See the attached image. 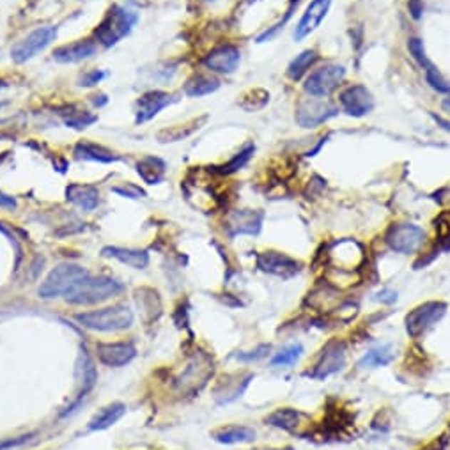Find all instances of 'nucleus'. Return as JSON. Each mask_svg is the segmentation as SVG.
Instances as JSON below:
<instances>
[{
  "mask_svg": "<svg viewBox=\"0 0 450 450\" xmlns=\"http://www.w3.org/2000/svg\"><path fill=\"white\" fill-rule=\"evenodd\" d=\"M138 16L133 11L121 6H112L101 24L94 29V39L103 46H113L126 38L137 24Z\"/></svg>",
  "mask_w": 450,
  "mask_h": 450,
  "instance_id": "2",
  "label": "nucleus"
},
{
  "mask_svg": "<svg viewBox=\"0 0 450 450\" xmlns=\"http://www.w3.org/2000/svg\"><path fill=\"white\" fill-rule=\"evenodd\" d=\"M270 351V346H259L255 351H250V353H240L237 354V360L243 362H252V360H259V358L266 357V353Z\"/></svg>",
  "mask_w": 450,
  "mask_h": 450,
  "instance_id": "40",
  "label": "nucleus"
},
{
  "mask_svg": "<svg viewBox=\"0 0 450 450\" xmlns=\"http://www.w3.org/2000/svg\"><path fill=\"white\" fill-rule=\"evenodd\" d=\"M98 116L94 113H89L86 111H76V112H69L68 117H64V123L68 124L69 128H75V130H83V128L91 126L93 123H96Z\"/></svg>",
  "mask_w": 450,
  "mask_h": 450,
  "instance_id": "33",
  "label": "nucleus"
},
{
  "mask_svg": "<svg viewBox=\"0 0 450 450\" xmlns=\"http://www.w3.org/2000/svg\"><path fill=\"white\" fill-rule=\"evenodd\" d=\"M339 103L347 116L364 117L374 108V98H372L367 87L362 86V83H354V86L346 87L340 93Z\"/></svg>",
  "mask_w": 450,
  "mask_h": 450,
  "instance_id": "12",
  "label": "nucleus"
},
{
  "mask_svg": "<svg viewBox=\"0 0 450 450\" xmlns=\"http://www.w3.org/2000/svg\"><path fill=\"white\" fill-rule=\"evenodd\" d=\"M174 101L175 98L169 93H163V91H149V93L142 94L137 100V105H135V121H137V124L148 123L153 117L158 116L163 108L169 107L170 103H174Z\"/></svg>",
  "mask_w": 450,
  "mask_h": 450,
  "instance_id": "13",
  "label": "nucleus"
},
{
  "mask_svg": "<svg viewBox=\"0 0 450 450\" xmlns=\"http://www.w3.org/2000/svg\"><path fill=\"white\" fill-rule=\"evenodd\" d=\"M123 289V284L119 280L112 279V277L87 275L64 298L71 305H96V303L107 302V300L117 296Z\"/></svg>",
  "mask_w": 450,
  "mask_h": 450,
  "instance_id": "1",
  "label": "nucleus"
},
{
  "mask_svg": "<svg viewBox=\"0 0 450 450\" xmlns=\"http://www.w3.org/2000/svg\"><path fill=\"white\" fill-rule=\"evenodd\" d=\"M409 7H411L413 18H420V13H422V7H420L419 0H411V4H409Z\"/></svg>",
  "mask_w": 450,
  "mask_h": 450,
  "instance_id": "43",
  "label": "nucleus"
},
{
  "mask_svg": "<svg viewBox=\"0 0 450 450\" xmlns=\"http://www.w3.org/2000/svg\"><path fill=\"white\" fill-rule=\"evenodd\" d=\"M215 372V364L213 358L210 354L199 353L193 354L188 360L186 367L183 369L181 374L175 378V389H178L179 394L183 395H193L204 389L208 385L211 378H213Z\"/></svg>",
  "mask_w": 450,
  "mask_h": 450,
  "instance_id": "4",
  "label": "nucleus"
},
{
  "mask_svg": "<svg viewBox=\"0 0 450 450\" xmlns=\"http://www.w3.org/2000/svg\"><path fill=\"white\" fill-rule=\"evenodd\" d=\"M346 364V346L342 340H330L327 346L321 349L319 357H317L314 369L309 372L310 378L324 379L334 372L340 371Z\"/></svg>",
  "mask_w": 450,
  "mask_h": 450,
  "instance_id": "11",
  "label": "nucleus"
},
{
  "mask_svg": "<svg viewBox=\"0 0 450 450\" xmlns=\"http://www.w3.org/2000/svg\"><path fill=\"white\" fill-rule=\"evenodd\" d=\"M98 360L107 367H124L137 357L131 342H100L96 346Z\"/></svg>",
  "mask_w": 450,
  "mask_h": 450,
  "instance_id": "15",
  "label": "nucleus"
},
{
  "mask_svg": "<svg viewBox=\"0 0 450 450\" xmlns=\"http://www.w3.org/2000/svg\"><path fill=\"white\" fill-rule=\"evenodd\" d=\"M394 360V353L389 346L376 347V349L369 351L360 362V367H383L389 365Z\"/></svg>",
  "mask_w": 450,
  "mask_h": 450,
  "instance_id": "31",
  "label": "nucleus"
},
{
  "mask_svg": "<svg viewBox=\"0 0 450 450\" xmlns=\"http://www.w3.org/2000/svg\"><path fill=\"white\" fill-rule=\"evenodd\" d=\"M75 319L87 330L94 332H119L133 324V312L126 305H113L93 312L76 314Z\"/></svg>",
  "mask_w": 450,
  "mask_h": 450,
  "instance_id": "3",
  "label": "nucleus"
},
{
  "mask_svg": "<svg viewBox=\"0 0 450 450\" xmlns=\"http://www.w3.org/2000/svg\"><path fill=\"white\" fill-rule=\"evenodd\" d=\"M66 199L75 206L82 208L83 211L96 210L100 204V192L93 185H82V183H71L66 188Z\"/></svg>",
  "mask_w": 450,
  "mask_h": 450,
  "instance_id": "21",
  "label": "nucleus"
},
{
  "mask_svg": "<svg viewBox=\"0 0 450 450\" xmlns=\"http://www.w3.org/2000/svg\"><path fill=\"white\" fill-rule=\"evenodd\" d=\"M0 232H2V234H6V236H7V237H11V240H13V236H11V232H9V230H7V229H6V227H4V224H2V222H0Z\"/></svg>",
  "mask_w": 450,
  "mask_h": 450,
  "instance_id": "45",
  "label": "nucleus"
},
{
  "mask_svg": "<svg viewBox=\"0 0 450 450\" xmlns=\"http://www.w3.org/2000/svg\"><path fill=\"white\" fill-rule=\"evenodd\" d=\"M261 211L241 210L230 215L225 227L230 230V236H237V234H257L261 230Z\"/></svg>",
  "mask_w": 450,
  "mask_h": 450,
  "instance_id": "20",
  "label": "nucleus"
},
{
  "mask_svg": "<svg viewBox=\"0 0 450 450\" xmlns=\"http://www.w3.org/2000/svg\"><path fill=\"white\" fill-rule=\"evenodd\" d=\"M408 50L409 53H411L413 58H415L416 62H419L422 68H426L427 64H429V58H427L426 56V50H424V43L420 41L419 38H411L408 41Z\"/></svg>",
  "mask_w": 450,
  "mask_h": 450,
  "instance_id": "36",
  "label": "nucleus"
},
{
  "mask_svg": "<svg viewBox=\"0 0 450 450\" xmlns=\"http://www.w3.org/2000/svg\"><path fill=\"white\" fill-rule=\"evenodd\" d=\"M385 241L397 254H415L426 241V232L415 224H394L387 230Z\"/></svg>",
  "mask_w": 450,
  "mask_h": 450,
  "instance_id": "9",
  "label": "nucleus"
},
{
  "mask_svg": "<svg viewBox=\"0 0 450 450\" xmlns=\"http://www.w3.org/2000/svg\"><path fill=\"white\" fill-rule=\"evenodd\" d=\"M303 353L302 344H291V346L284 347L280 353H277L275 357L272 358V367H287V365H292Z\"/></svg>",
  "mask_w": 450,
  "mask_h": 450,
  "instance_id": "32",
  "label": "nucleus"
},
{
  "mask_svg": "<svg viewBox=\"0 0 450 450\" xmlns=\"http://www.w3.org/2000/svg\"><path fill=\"white\" fill-rule=\"evenodd\" d=\"M424 69H426L427 83H429V86L433 87L434 91H438V93H444V94H450V83L445 82L444 76L440 75V71H438V69L434 68L431 62Z\"/></svg>",
  "mask_w": 450,
  "mask_h": 450,
  "instance_id": "35",
  "label": "nucleus"
},
{
  "mask_svg": "<svg viewBox=\"0 0 450 450\" xmlns=\"http://www.w3.org/2000/svg\"><path fill=\"white\" fill-rule=\"evenodd\" d=\"M302 413L296 411L292 408H280L275 409L273 413H270L265 419L266 424L273 427H279V429H287L295 431L300 426V419H302Z\"/></svg>",
  "mask_w": 450,
  "mask_h": 450,
  "instance_id": "29",
  "label": "nucleus"
},
{
  "mask_svg": "<svg viewBox=\"0 0 450 450\" xmlns=\"http://www.w3.org/2000/svg\"><path fill=\"white\" fill-rule=\"evenodd\" d=\"M431 116H433V119L436 121L438 124H440L441 128H444V130H447V131H450V121H447V119H444V117H440V116H436V113H431Z\"/></svg>",
  "mask_w": 450,
  "mask_h": 450,
  "instance_id": "44",
  "label": "nucleus"
},
{
  "mask_svg": "<svg viewBox=\"0 0 450 450\" xmlns=\"http://www.w3.org/2000/svg\"><path fill=\"white\" fill-rule=\"evenodd\" d=\"M75 156L78 160H89V162L100 163H112L119 160V156L113 155L111 149L93 144V142H78L75 145Z\"/></svg>",
  "mask_w": 450,
  "mask_h": 450,
  "instance_id": "25",
  "label": "nucleus"
},
{
  "mask_svg": "<svg viewBox=\"0 0 450 450\" xmlns=\"http://www.w3.org/2000/svg\"><path fill=\"white\" fill-rule=\"evenodd\" d=\"M0 208H6V210H14V208H16V199L0 192Z\"/></svg>",
  "mask_w": 450,
  "mask_h": 450,
  "instance_id": "42",
  "label": "nucleus"
},
{
  "mask_svg": "<svg viewBox=\"0 0 450 450\" xmlns=\"http://www.w3.org/2000/svg\"><path fill=\"white\" fill-rule=\"evenodd\" d=\"M330 261L334 270L339 272L357 270V266L364 261V250L357 241H337L330 250Z\"/></svg>",
  "mask_w": 450,
  "mask_h": 450,
  "instance_id": "16",
  "label": "nucleus"
},
{
  "mask_svg": "<svg viewBox=\"0 0 450 450\" xmlns=\"http://www.w3.org/2000/svg\"><path fill=\"white\" fill-rule=\"evenodd\" d=\"M257 266L266 273H272V275L277 277H284V279H289V277L296 275L302 268L296 259L289 257V255L282 254V252L275 250H266L262 254L257 255Z\"/></svg>",
  "mask_w": 450,
  "mask_h": 450,
  "instance_id": "14",
  "label": "nucleus"
},
{
  "mask_svg": "<svg viewBox=\"0 0 450 450\" xmlns=\"http://www.w3.org/2000/svg\"><path fill=\"white\" fill-rule=\"evenodd\" d=\"M346 78V68L340 64H327L310 73L305 80V91L314 98H327Z\"/></svg>",
  "mask_w": 450,
  "mask_h": 450,
  "instance_id": "6",
  "label": "nucleus"
},
{
  "mask_svg": "<svg viewBox=\"0 0 450 450\" xmlns=\"http://www.w3.org/2000/svg\"><path fill=\"white\" fill-rule=\"evenodd\" d=\"M204 2H213V0H204Z\"/></svg>",
  "mask_w": 450,
  "mask_h": 450,
  "instance_id": "48",
  "label": "nucleus"
},
{
  "mask_svg": "<svg viewBox=\"0 0 450 450\" xmlns=\"http://www.w3.org/2000/svg\"><path fill=\"white\" fill-rule=\"evenodd\" d=\"M376 300L382 303H387V305H392V303L397 302V292L392 291V289H383L376 295Z\"/></svg>",
  "mask_w": 450,
  "mask_h": 450,
  "instance_id": "41",
  "label": "nucleus"
},
{
  "mask_svg": "<svg viewBox=\"0 0 450 450\" xmlns=\"http://www.w3.org/2000/svg\"><path fill=\"white\" fill-rule=\"evenodd\" d=\"M89 275L86 268L78 265H71V262H64L58 265L48 273L45 282L39 285L38 295L43 300H52L57 296H66L80 280L86 279Z\"/></svg>",
  "mask_w": 450,
  "mask_h": 450,
  "instance_id": "5",
  "label": "nucleus"
},
{
  "mask_svg": "<svg viewBox=\"0 0 450 450\" xmlns=\"http://www.w3.org/2000/svg\"><path fill=\"white\" fill-rule=\"evenodd\" d=\"M34 434H24V436H16V438H6V440H0V450H9L14 447H20V445L27 444Z\"/></svg>",
  "mask_w": 450,
  "mask_h": 450,
  "instance_id": "39",
  "label": "nucleus"
},
{
  "mask_svg": "<svg viewBox=\"0 0 450 450\" xmlns=\"http://www.w3.org/2000/svg\"><path fill=\"white\" fill-rule=\"evenodd\" d=\"M105 73L100 71V69H93V71H87L83 73L82 76L78 78V86L80 87H94L98 86V83L101 82V80L105 78Z\"/></svg>",
  "mask_w": 450,
  "mask_h": 450,
  "instance_id": "38",
  "label": "nucleus"
},
{
  "mask_svg": "<svg viewBox=\"0 0 450 450\" xmlns=\"http://www.w3.org/2000/svg\"><path fill=\"white\" fill-rule=\"evenodd\" d=\"M254 151H255V148L252 144H248L247 148L243 149V151H240L237 153L236 156H234L232 160H230L229 163H227V165H224V167H220V172L222 174H232V172H236V170H240L241 167H245L247 165V162L248 160H250V156L254 155Z\"/></svg>",
  "mask_w": 450,
  "mask_h": 450,
  "instance_id": "34",
  "label": "nucleus"
},
{
  "mask_svg": "<svg viewBox=\"0 0 450 450\" xmlns=\"http://www.w3.org/2000/svg\"><path fill=\"white\" fill-rule=\"evenodd\" d=\"M317 61V53L316 50H303L300 56H296V58H292L291 64L287 68V76L291 80H300Z\"/></svg>",
  "mask_w": 450,
  "mask_h": 450,
  "instance_id": "30",
  "label": "nucleus"
},
{
  "mask_svg": "<svg viewBox=\"0 0 450 450\" xmlns=\"http://www.w3.org/2000/svg\"><path fill=\"white\" fill-rule=\"evenodd\" d=\"M330 6H332V0H312V2H310V6L307 7L305 13H303V16L300 18L298 25H296V29H295L296 41H302L303 38L312 34V32L319 27L321 21L327 18Z\"/></svg>",
  "mask_w": 450,
  "mask_h": 450,
  "instance_id": "17",
  "label": "nucleus"
},
{
  "mask_svg": "<svg viewBox=\"0 0 450 450\" xmlns=\"http://www.w3.org/2000/svg\"><path fill=\"white\" fill-rule=\"evenodd\" d=\"M441 107H444L445 112L450 113V98H447V100H444V103H441Z\"/></svg>",
  "mask_w": 450,
  "mask_h": 450,
  "instance_id": "46",
  "label": "nucleus"
},
{
  "mask_svg": "<svg viewBox=\"0 0 450 450\" xmlns=\"http://www.w3.org/2000/svg\"><path fill=\"white\" fill-rule=\"evenodd\" d=\"M339 108L328 101H319L317 98H305L300 100L296 107V123L303 128H316L337 116Z\"/></svg>",
  "mask_w": 450,
  "mask_h": 450,
  "instance_id": "10",
  "label": "nucleus"
},
{
  "mask_svg": "<svg viewBox=\"0 0 450 450\" xmlns=\"http://www.w3.org/2000/svg\"><path fill=\"white\" fill-rule=\"evenodd\" d=\"M447 305L444 302H426L422 305L415 307L411 312L406 316V330L413 339H419L426 334L431 327L438 323L444 317Z\"/></svg>",
  "mask_w": 450,
  "mask_h": 450,
  "instance_id": "7",
  "label": "nucleus"
},
{
  "mask_svg": "<svg viewBox=\"0 0 450 450\" xmlns=\"http://www.w3.org/2000/svg\"><path fill=\"white\" fill-rule=\"evenodd\" d=\"M241 61L240 48L232 45H222L218 48L211 50L206 57H204L203 64L206 66L210 71L213 73H232L237 68Z\"/></svg>",
  "mask_w": 450,
  "mask_h": 450,
  "instance_id": "18",
  "label": "nucleus"
},
{
  "mask_svg": "<svg viewBox=\"0 0 450 450\" xmlns=\"http://www.w3.org/2000/svg\"><path fill=\"white\" fill-rule=\"evenodd\" d=\"M126 413V406L123 402H113V404L105 406L101 408L93 419L89 420V429L91 431H103L112 427L117 420L123 419V415Z\"/></svg>",
  "mask_w": 450,
  "mask_h": 450,
  "instance_id": "23",
  "label": "nucleus"
},
{
  "mask_svg": "<svg viewBox=\"0 0 450 450\" xmlns=\"http://www.w3.org/2000/svg\"><path fill=\"white\" fill-rule=\"evenodd\" d=\"M103 257H112L121 261L123 265L131 266L135 270H144L149 265V254L145 250L137 248H123V247H105L101 250Z\"/></svg>",
  "mask_w": 450,
  "mask_h": 450,
  "instance_id": "22",
  "label": "nucleus"
},
{
  "mask_svg": "<svg viewBox=\"0 0 450 450\" xmlns=\"http://www.w3.org/2000/svg\"><path fill=\"white\" fill-rule=\"evenodd\" d=\"M220 87V82L213 76L203 75V73H197L192 78L186 80L185 83V94L188 98H200L206 96V94L215 93V91Z\"/></svg>",
  "mask_w": 450,
  "mask_h": 450,
  "instance_id": "27",
  "label": "nucleus"
},
{
  "mask_svg": "<svg viewBox=\"0 0 450 450\" xmlns=\"http://www.w3.org/2000/svg\"><path fill=\"white\" fill-rule=\"evenodd\" d=\"M96 50L98 46L94 41H91V39H80V41L58 46V48H56V52H53V58L57 62H61V64H75V62L93 57L96 53Z\"/></svg>",
  "mask_w": 450,
  "mask_h": 450,
  "instance_id": "19",
  "label": "nucleus"
},
{
  "mask_svg": "<svg viewBox=\"0 0 450 450\" xmlns=\"http://www.w3.org/2000/svg\"><path fill=\"white\" fill-rule=\"evenodd\" d=\"M165 162L156 156H144L137 163V174L140 175L142 181L148 185H158L165 178Z\"/></svg>",
  "mask_w": 450,
  "mask_h": 450,
  "instance_id": "26",
  "label": "nucleus"
},
{
  "mask_svg": "<svg viewBox=\"0 0 450 450\" xmlns=\"http://www.w3.org/2000/svg\"><path fill=\"white\" fill-rule=\"evenodd\" d=\"M113 193H119L121 197H128V199H144L145 192L140 186L133 185V183H124L123 186H113Z\"/></svg>",
  "mask_w": 450,
  "mask_h": 450,
  "instance_id": "37",
  "label": "nucleus"
},
{
  "mask_svg": "<svg viewBox=\"0 0 450 450\" xmlns=\"http://www.w3.org/2000/svg\"><path fill=\"white\" fill-rule=\"evenodd\" d=\"M57 38V27L48 25V27H39L34 32L27 36V38L21 39L20 43L13 46L11 50V58L18 64H24V62L31 61L38 56L39 52L46 48L48 45H52L53 39Z\"/></svg>",
  "mask_w": 450,
  "mask_h": 450,
  "instance_id": "8",
  "label": "nucleus"
},
{
  "mask_svg": "<svg viewBox=\"0 0 450 450\" xmlns=\"http://www.w3.org/2000/svg\"><path fill=\"white\" fill-rule=\"evenodd\" d=\"M259 450H295L292 447H285V449H259Z\"/></svg>",
  "mask_w": 450,
  "mask_h": 450,
  "instance_id": "47",
  "label": "nucleus"
},
{
  "mask_svg": "<svg viewBox=\"0 0 450 450\" xmlns=\"http://www.w3.org/2000/svg\"><path fill=\"white\" fill-rule=\"evenodd\" d=\"M213 438L218 444L234 445V444H248L255 440V431L247 426H227L213 431Z\"/></svg>",
  "mask_w": 450,
  "mask_h": 450,
  "instance_id": "24",
  "label": "nucleus"
},
{
  "mask_svg": "<svg viewBox=\"0 0 450 450\" xmlns=\"http://www.w3.org/2000/svg\"><path fill=\"white\" fill-rule=\"evenodd\" d=\"M206 121V117H200V119H192L185 124H178V126H170V128H163L162 131H158V140L167 144V142H179L183 138L190 137L193 131H197L200 128V124Z\"/></svg>",
  "mask_w": 450,
  "mask_h": 450,
  "instance_id": "28",
  "label": "nucleus"
}]
</instances>
